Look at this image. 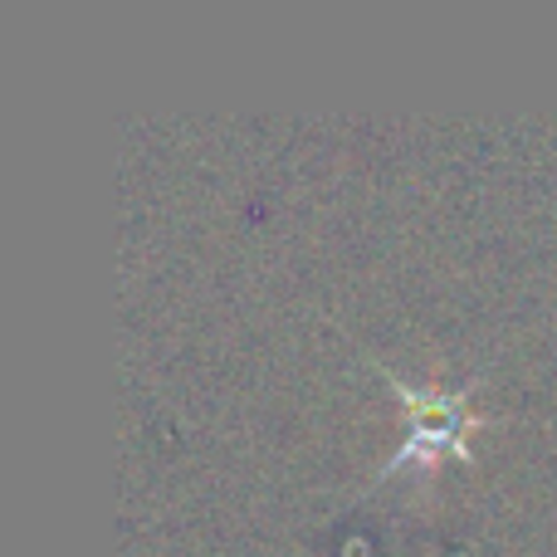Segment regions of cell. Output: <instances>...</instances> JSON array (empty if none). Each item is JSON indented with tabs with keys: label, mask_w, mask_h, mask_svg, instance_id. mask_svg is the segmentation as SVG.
Here are the masks:
<instances>
[{
	"label": "cell",
	"mask_w": 557,
	"mask_h": 557,
	"mask_svg": "<svg viewBox=\"0 0 557 557\" xmlns=\"http://www.w3.org/2000/svg\"><path fill=\"white\" fill-rule=\"evenodd\" d=\"M401 396H406V406H411V441H406V450L392 455L386 474H396L406 460L435 465L445 450H460L465 431L480 421V416L470 411V396H460V392H441V386H401Z\"/></svg>",
	"instance_id": "6da1fadb"
}]
</instances>
